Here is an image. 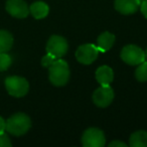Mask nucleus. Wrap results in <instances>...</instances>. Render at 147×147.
Instances as JSON below:
<instances>
[{"label":"nucleus","mask_w":147,"mask_h":147,"mask_svg":"<svg viewBox=\"0 0 147 147\" xmlns=\"http://www.w3.org/2000/svg\"><path fill=\"white\" fill-rule=\"evenodd\" d=\"M106 144L105 134L99 128H89L82 136V145L85 147H103Z\"/></svg>","instance_id":"5"},{"label":"nucleus","mask_w":147,"mask_h":147,"mask_svg":"<svg viewBox=\"0 0 147 147\" xmlns=\"http://www.w3.org/2000/svg\"><path fill=\"white\" fill-rule=\"evenodd\" d=\"M5 130H6V121L2 117H0V134L4 133Z\"/></svg>","instance_id":"22"},{"label":"nucleus","mask_w":147,"mask_h":147,"mask_svg":"<svg viewBox=\"0 0 147 147\" xmlns=\"http://www.w3.org/2000/svg\"><path fill=\"white\" fill-rule=\"evenodd\" d=\"M11 142L9 137L5 133L0 134V147H11Z\"/></svg>","instance_id":"19"},{"label":"nucleus","mask_w":147,"mask_h":147,"mask_svg":"<svg viewBox=\"0 0 147 147\" xmlns=\"http://www.w3.org/2000/svg\"><path fill=\"white\" fill-rule=\"evenodd\" d=\"M5 88L10 96L21 98L28 93L29 84L22 77H8L5 80Z\"/></svg>","instance_id":"3"},{"label":"nucleus","mask_w":147,"mask_h":147,"mask_svg":"<svg viewBox=\"0 0 147 147\" xmlns=\"http://www.w3.org/2000/svg\"><path fill=\"white\" fill-rule=\"evenodd\" d=\"M57 59V57H53V55L47 53V55H45V57H42V59H41V65L45 67H51Z\"/></svg>","instance_id":"18"},{"label":"nucleus","mask_w":147,"mask_h":147,"mask_svg":"<svg viewBox=\"0 0 147 147\" xmlns=\"http://www.w3.org/2000/svg\"><path fill=\"white\" fill-rule=\"evenodd\" d=\"M114 99V91L108 86H100L93 94V102L97 107L100 108H106L112 103Z\"/></svg>","instance_id":"8"},{"label":"nucleus","mask_w":147,"mask_h":147,"mask_svg":"<svg viewBox=\"0 0 147 147\" xmlns=\"http://www.w3.org/2000/svg\"><path fill=\"white\" fill-rule=\"evenodd\" d=\"M6 10L15 18H25L29 13V7L23 0H7Z\"/></svg>","instance_id":"9"},{"label":"nucleus","mask_w":147,"mask_h":147,"mask_svg":"<svg viewBox=\"0 0 147 147\" xmlns=\"http://www.w3.org/2000/svg\"><path fill=\"white\" fill-rule=\"evenodd\" d=\"M145 55H146V59H147V49H146V53H145Z\"/></svg>","instance_id":"24"},{"label":"nucleus","mask_w":147,"mask_h":147,"mask_svg":"<svg viewBox=\"0 0 147 147\" xmlns=\"http://www.w3.org/2000/svg\"><path fill=\"white\" fill-rule=\"evenodd\" d=\"M96 80L101 86H108L114 80L113 69L108 65H102L96 71Z\"/></svg>","instance_id":"11"},{"label":"nucleus","mask_w":147,"mask_h":147,"mask_svg":"<svg viewBox=\"0 0 147 147\" xmlns=\"http://www.w3.org/2000/svg\"><path fill=\"white\" fill-rule=\"evenodd\" d=\"M29 12L35 19H42L47 16L49 12V7L43 1H35L29 7Z\"/></svg>","instance_id":"13"},{"label":"nucleus","mask_w":147,"mask_h":147,"mask_svg":"<svg viewBox=\"0 0 147 147\" xmlns=\"http://www.w3.org/2000/svg\"><path fill=\"white\" fill-rule=\"evenodd\" d=\"M115 9L121 14L129 15L135 13L140 7L139 0H115Z\"/></svg>","instance_id":"10"},{"label":"nucleus","mask_w":147,"mask_h":147,"mask_svg":"<svg viewBox=\"0 0 147 147\" xmlns=\"http://www.w3.org/2000/svg\"><path fill=\"white\" fill-rule=\"evenodd\" d=\"M121 59L124 63L130 65H138L146 59L145 53L142 49L135 45H128L121 51Z\"/></svg>","instance_id":"4"},{"label":"nucleus","mask_w":147,"mask_h":147,"mask_svg":"<svg viewBox=\"0 0 147 147\" xmlns=\"http://www.w3.org/2000/svg\"><path fill=\"white\" fill-rule=\"evenodd\" d=\"M139 8H140L141 13L143 14V16H144L145 18H147V0H144L143 2H141Z\"/></svg>","instance_id":"20"},{"label":"nucleus","mask_w":147,"mask_h":147,"mask_svg":"<svg viewBox=\"0 0 147 147\" xmlns=\"http://www.w3.org/2000/svg\"><path fill=\"white\" fill-rule=\"evenodd\" d=\"M109 146L110 147H127V144L124 142H122V141H112V142L109 144Z\"/></svg>","instance_id":"21"},{"label":"nucleus","mask_w":147,"mask_h":147,"mask_svg":"<svg viewBox=\"0 0 147 147\" xmlns=\"http://www.w3.org/2000/svg\"><path fill=\"white\" fill-rule=\"evenodd\" d=\"M131 147H147V131L139 130L134 132L129 139Z\"/></svg>","instance_id":"14"},{"label":"nucleus","mask_w":147,"mask_h":147,"mask_svg":"<svg viewBox=\"0 0 147 147\" xmlns=\"http://www.w3.org/2000/svg\"><path fill=\"white\" fill-rule=\"evenodd\" d=\"M47 53L53 55L57 59H61L69 49V45L65 37L61 35H53L47 43Z\"/></svg>","instance_id":"6"},{"label":"nucleus","mask_w":147,"mask_h":147,"mask_svg":"<svg viewBox=\"0 0 147 147\" xmlns=\"http://www.w3.org/2000/svg\"><path fill=\"white\" fill-rule=\"evenodd\" d=\"M31 127V120L24 113H16L6 121V131L14 136L25 134Z\"/></svg>","instance_id":"2"},{"label":"nucleus","mask_w":147,"mask_h":147,"mask_svg":"<svg viewBox=\"0 0 147 147\" xmlns=\"http://www.w3.org/2000/svg\"><path fill=\"white\" fill-rule=\"evenodd\" d=\"M49 82L55 87L65 86L69 80V67L63 59H57L51 67H49Z\"/></svg>","instance_id":"1"},{"label":"nucleus","mask_w":147,"mask_h":147,"mask_svg":"<svg viewBox=\"0 0 147 147\" xmlns=\"http://www.w3.org/2000/svg\"><path fill=\"white\" fill-rule=\"evenodd\" d=\"M143 1H144V0H139V2H140V4H141V2H143Z\"/></svg>","instance_id":"23"},{"label":"nucleus","mask_w":147,"mask_h":147,"mask_svg":"<svg viewBox=\"0 0 147 147\" xmlns=\"http://www.w3.org/2000/svg\"><path fill=\"white\" fill-rule=\"evenodd\" d=\"M99 49L95 45L86 43L78 47L76 51V59L83 65H91L97 59L99 55Z\"/></svg>","instance_id":"7"},{"label":"nucleus","mask_w":147,"mask_h":147,"mask_svg":"<svg viewBox=\"0 0 147 147\" xmlns=\"http://www.w3.org/2000/svg\"><path fill=\"white\" fill-rule=\"evenodd\" d=\"M13 45V37L10 32L0 30V53H7Z\"/></svg>","instance_id":"15"},{"label":"nucleus","mask_w":147,"mask_h":147,"mask_svg":"<svg viewBox=\"0 0 147 147\" xmlns=\"http://www.w3.org/2000/svg\"><path fill=\"white\" fill-rule=\"evenodd\" d=\"M115 42V35L109 31L101 33L99 37L97 38V45L96 47H98L99 51L101 53H106L112 49L113 45Z\"/></svg>","instance_id":"12"},{"label":"nucleus","mask_w":147,"mask_h":147,"mask_svg":"<svg viewBox=\"0 0 147 147\" xmlns=\"http://www.w3.org/2000/svg\"><path fill=\"white\" fill-rule=\"evenodd\" d=\"M135 77L138 82H146L147 81V61H144L138 65L136 71H135Z\"/></svg>","instance_id":"16"},{"label":"nucleus","mask_w":147,"mask_h":147,"mask_svg":"<svg viewBox=\"0 0 147 147\" xmlns=\"http://www.w3.org/2000/svg\"><path fill=\"white\" fill-rule=\"evenodd\" d=\"M12 59L9 55L6 53H0V71H6L11 65Z\"/></svg>","instance_id":"17"}]
</instances>
